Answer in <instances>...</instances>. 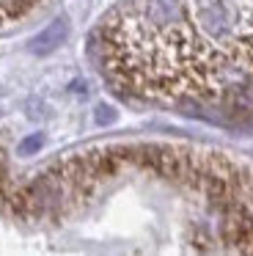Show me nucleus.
Wrapping results in <instances>:
<instances>
[{
    "label": "nucleus",
    "instance_id": "obj_1",
    "mask_svg": "<svg viewBox=\"0 0 253 256\" xmlns=\"http://www.w3.org/2000/svg\"><path fill=\"white\" fill-rule=\"evenodd\" d=\"M99 47L126 91L214 96L253 72V0H130L104 20Z\"/></svg>",
    "mask_w": 253,
    "mask_h": 256
}]
</instances>
